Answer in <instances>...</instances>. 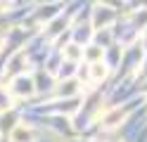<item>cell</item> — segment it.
I'll use <instances>...</instances> for the list:
<instances>
[{"mask_svg": "<svg viewBox=\"0 0 147 142\" xmlns=\"http://www.w3.org/2000/svg\"><path fill=\"white\" fill-rule=\"evenodd\" d=\"M36 92V83L31 76H17L10 85V95L12 97H31Z\"/></svg>", "mask_w": 147, "mask_h": 142, "instance_id": "cell-1", "label": "cell"}, {"mask_svg": "<svg viewBox=\"0 0 147 142\" xmlns=\"http://www.w3.org/2000/svg\"><path fill=\"white\" fill-rule=\"evenodd\" d=\"M107 71H109V69H107V66L102 64V59L90 64V76H93V81H102L105 76H107Z\"/></svg>", "mask_w": 147, "mask_h": 142, "instance_id": "cell-5", "label": "cell"}, {"mask_svg": "<svg viewBox=\"0 0 147 142\" xmlns=\"http://www.w3.org/2000/svg\"><path fill=\"white\" fill-rule=\"evenodd\" d=\"M12 107V95L0 88V111H5V109H10Z\"/></svg>", "mask_w": 147, "mask_h": 142, "instance_id": "cell-7", "label": "cell"}, {"mask_svg": "<svg viewBox=\"0 0 147 142\" xmlns=\"http://www.w3.org/2000/svg\"><path fill=\"white\" fill-rule=\"evenodd\" d=\"M64 57H69V59H81V57H83V50H81L78 45H67L64 47Z\"/></svg>", "mask_w": 147, "mask_h": 142, "instance_id": "cell-6", "label": "cell"}, {"mask_svg": "<svg viewBox=\"0 0 147 142\" xmlns=\"http://www.w3.org/2000/svg\"><path fill=\"white\" fill-rule=\"evenodd\" d=\"M64 88L57 90V95H71V92H78V83L76 81H67V83H62Z\"/></svg>", "mask_w": 147, "mask_h": 142, "instance_id": "cell-8", "label": "cell"}, {"mask_svg": "<svg viewBox=\"0 0 147 142\" xmlns=\"http://www.w3.org/2000/svg\"><path fill=\"white\" fill-rule=\"evenodd\" d=\"M36 140V133L31 126H26V123H19V126H14L12 133H10V142H33Z\"/></svg>", "mask_w": 147, "mask_h": 142, "instance_id": "cell-3", "label": "cell"}, {"mask_svg": "<svg viewBox=\"0 0 147 142\" xmlns=\"http://www.w3.org/2000/svg\"><path fill=\"white\" fill-rule=\"evenodd\" d=\"M83 142H93V140H83Z\"/></svg>", "mask_w": 147, "mask_h": 142, "instance_id": "cell-9", "label": "cell"}, {"mask_svg": "<svg viewBox=\"0 0 147 142\" xmlns=\"http://www.w3.org/2000/svg\"><path fill=\"white\" fill-rule=\"evenodd\" d=\"M114 22V12L109 7H95V28H105L107 24Z\"/></svg>", "mask_w": 147, "mask_h": 142, "instance_id": "cell-4", "label": "cell"}, {"mask_svg": "<svg viewBox=\"0 0 147 142\" xmlns=\"http://www.w3.org/2000/svg\"><path fill=\"white\" fill-rule=\"evenodd\" d=\"M126 114H128V109H109L105 114H100V126L112 130V128H116L119 123L126 118Z\"/></svg>", "mask_w": 147, "mask_h": 142, "instance_id": "cell-2", "label": "cell"}]
</instances>
